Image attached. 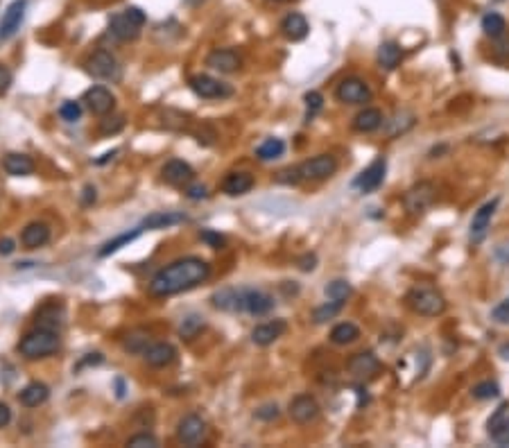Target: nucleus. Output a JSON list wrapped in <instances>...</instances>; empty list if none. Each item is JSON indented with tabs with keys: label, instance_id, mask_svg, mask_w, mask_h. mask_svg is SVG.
I'll use <instances>...</instances> for the list:
<instances>
[{
	"label": "nucleus",
	"instance_id": "obj_7",
	"mask_svg": "<svg viewBox=\"0 0 509 448\" xmlns=\"http://www.w3.org/2000/svg\"><path fill=\"white\" fill-rule=\"evenodd\" d=\"M274 308V299L254 288H240L238 290V313L249 315H267Z\"/></svg>",
	"mask_w": 509,
	"mask_h": 448
},
{
	"label": "nucleus",
	"instance_id": "obj_14",
	"mask_svg": "<svg viewBox=\"0 0 509 448\" xmlns=\"http://www.w3.org/2000/svg\"><path fill=\"white\" fill-rule=\"evenodd\" d=\"M25 7H27V0H14L5 10L3 21H0V41L12 39V36L21 30V23H23V18H25Z\"/></svg>",
	"mask_w": 509,
	"mask_h": 448
},
{
	"label": "nucleus",
	"instance_id": "obj_39",
	"mask_svg": "<svg viewBox=\"0 0 509 448\" xmlns=\"http://www.w3.org/2000/svg\"><path fill=\"white\" fill-rule=\"evenodd\" d=\"M202 328H204V319L199 317V315H190V317H186V319L181 321L179 335H181V337H186V340H193V337H195Z\"/></svg>",
	"mask_w": 509,
	"mask_h": 448
},
{
	"label": "nucleus",
	"instance_id": "obj_43",
	"mask_svg": "<svg viewBox=\"0 0 509 448\" xmlns=\"http://www.w3.org/2000/svg\"><path fill=\"white\" fill-rule=\"evenodd\" d=\"M59 116L66 120V122H77L79 116H82V107H79V102H64L62 107H59Z\"/></svg>",
	"mask_w": 509,
	"mask_h": 448
},
{
	"label": "nucleus",
	"instance_id": "obj_31",
	"mask_svg": "<svg viewBox=\"0 0 509 448\" xmlns=\"http://www.w3.org/2000/svg\"><path fill=\"white\" fill-rule=\"evenodd\" d=\"M401 60H403V48L398 46L396 41L380 43V48H378V64H380V68L394 70L396 66L401 64Z\"/></svg>",
	"mask_w": 509,
	"mask_h": 448
},
{
	"label": "nucleus",
	"instance_id": "obj_12",
	"mask_svg": "<svg viewBox=\"0 0 509 448\" xmlns=\"http://www.w3.org/2000/svg\"><path fill=\"white\" fill-rule=\"evenodd\" d=\"M498 209V200H491L482 204L480 209L475 211L473 220H471V229H469V240L471 245H480V242L486 238V233H489V226H491V220H493V213Z\"/></svg>",
	"mask_w": 509,
	"mask_h": 448
},
{
	"label": "nucleus",
	"instance_id": "obj_1",
	"mask_svg": "<svg viewBox=\"0 0 509 448\" xmlns=\"http://www.w3.org/2000/svg\"><path fill=\"white\" fill-rule=\"evenodd\" d=\"M209 276H211L209 263L197 259V256H186V259H179L166 267H161L157 274L152 276L150 288L147 290H150L152 297L179 295L183 290L202 285Z\"/></svg>",
	"mask_w": 509,
	"mask_h": 448
},
{
	"label": "nucleus",
	"instance_id": "obj_17",
	"mask_svg": "<svg viewBox=\"0 0 509 448\" xmlns=\"http://www.w3.org/2000/svg\"><path fill=\"white\" fill-rule=\"evenodd\" d=\"M84 102L86 107L91 109V114L95 116H107L109 111H114L116 107V98L112 95V91L105 89V86H93L84 93Z\"/></svg>",
	"mask_w": 509,
	"mask_h": 448
},
{
	"label": "nucleus",
	"instance_id": "obj_41",
	"mask_svg": "<svg viewBox=\"0 0 509 448\" xmlns=\"http://www.w3.org/2000/svg\"><path fill=\"white\" fill-rule=\"evenodd\" d=\"M147 347H150V335L143 333V330H136V333H131L129 340L125 342V349L134 351V354H145Z\"/></svg>",
	"mask_w": 509,
	"mask_h": 448
},
{
	"label": "nucleus",
	"instance_id": "obj_48",
	"mask_svg": "<svg viewBox=\"0 0 509 448\" xmlns=\"http://www.w3.org/2000/svg\"><path fill=\"white\" fill-rule=\"evenodd\" d=\"M10 86H12V73L7 66L0 64V95L10 91Z\"/></svg>",
	"mask_w": 509,
	"mask_h": 448
},
{
	"label": "nucleus",
	"instance_id": "obj_51",
	"mask_svg": "<svg viewBox=\"0 0 509 448\" xmlns=\"http://www.w3.org/2000/svg\"><path fill=\"white\" fill-rule=\"evenodd\" d=\"M10 421H12V410L7 408L5 403H0V428H5Z\"/></svg>",
	"mask_w": 509,
	"mask_h": 448
},
{
	"label": "nucleus",
	"instance_id": "obj_36",
	"mask_svg": "<svg viewBox=\"0 0 509 448\" xmlns=\"http://www.w3.org/2000/svg\"><path fill=\"white\" fill-rule=\"evenodd\" d=\"M326 297L330 301H337V304H344L346 299L351 297V285L342 281V278H337V281H330L326 285Z\"/></svg>",
	"mask_w": 509,
	"mask_h": 448
},
{
	"label": "nucleus",
	"instance_id": "obj_26",
	"mask_svg": "<svg viewBox=\"0 0 509 448\" xmlns=\"http://www.w3.org/2000/svg\"><path fill=\"white\" fill-rule=\"evenodd\" d=\"M252 188H254V177L249 172H231V174H226V179L222 181V190L231 197L245 195Z\"/></svg>",
	"mask_w": 509,
	"mask_h": 448
},
{
	"label": "nucleus",
	"instance_id": "obj_11",
	"mask_svg": "<svg viewBox=\"0 0 509 448\" xmlns=\"http://www.w3.org/2000/svg\"><path fill=\"white\" fill-rule=\"evenodd\" d=\"M86 70L98 79H118V75H120V66H118L116 57L109 50H95L88 57Z\"/></svg>",
	"mask_w": 509,
	"mask_h": 448
},
{
	"label": "nucleus",
	"instance_id": "obj_38",
	"mask_svg": "<svg viewBox=\"0 0 509 448\" xmlns=\"http://www.w3.org/2000/svg\"><path fill=\"white\" fill-rule=\"evenodd\" d=\"M342 306H344V304H337V301H328V304H324V306H319V308H315L313 321H315V324H324V321L333 319L335 315H337L339 311H342Z\"/></svg>",
	"mask_w": 509,
	"mask_h": 448
},
{
	"label": "nucleus",
	"instance_id": "obj_4",
	"mask_svg": "<svg viewBox=\"0 0 509 448\" xmlns=\"http://www.w3.org/2000/svg\"><path fill=\"white\" fill-rule=\"evenodd\" d=\"M145 12L138 7H127V10L118 12L109 21V32H112L118 41H134L141 36V30L145 25Z\"/></svg>",
	"mask_w": 509,
	"mask_h": 448
},
{
	"label": "nucleus",
	"instance_id": "obj_47",
	"mask_svg": "<svg viewBox=\"0 0 509 448\" xmlns=\"http://www.w3.org/2000/svg\"><path fill=\"white\" fill-rule=\"evenodd\" d=\"M278 406L276 403H270V406H263L256 410V419H261V421H274V419H278Z\"/></svg>",
	"mask_w": 509,
	"mask_h": 448
},
{
	"label": "nucleus",
	"instance_id": "obj_49",
	"mask_svg": "<svg viewBox=\"0 0 509 448\" xmlns=\"http://www.w3.org/2000/svg\"><path fill=\"white\" fill-rule=\"evenodd\" d=\"M206 195H209V193H206V188L199 186V183H197V186H188L186 188V197H188V200H204Z\"/></svg>",
	"mask_w": 509,
	"mask_h": 448
},
{
	"label": "nucleus",
	"instance_id": "obj_50",
	"mask_svg": "<svg viewBox=\"0 0 509 448\" xmlns=\"http://www.w3.org/2000/svg\"><path fill=\"white\" fill-rule=\"evenodd\" d=\"M315 265H317V256L315 254H308V256H304V259L299 261V267L304 269V272L315 269Z\"/></svg>",
	"mask_w": 509,
	"mask_h": 448
},
{
	"label": "nucleus",
	"instance_id": "obj_37",
	"mask_svg": "<svg viewBox=\"0 0 509 448\" xmlns=\"http://www.w3.org/2000/svg\"><path fill=\"white\" fill-rule=\"evenodd\" d=\"M471 394H473V399L478 401H489V399H496L500 394V387L498 383H493V380H482V383H478L471 389Z\"/></svg>",
	"mask_w": 509,
	"mask_h": 448
},
{
	"label": "nucleus",
	"instance_id": "obj_2",
	"mask_svg": "<svg viewBox=\"0 0 509 448\" xmlns=\"http://www.w3.org/2000/svg\"><path fill=\"white\" fill-rule=\"evenodd\" d=\"M59 349V333L53 328H36L18 342V354L27 360H39L53 356Z\"/></svg>",
	"mask_w": 509,
	"mask_h": 448
},
{
	"label": "nucleus",
	"instance_id": "obj_40",
	"mask_svg": "<svg viewBox=\"0 0 509 448\" xmlns=\"http://www.w3.org/2000/svg\"><path fill=\"white\" fill-rule=\"evenodd\" d=\"M304 102H306V122H311V120L315 118V116L322 111L324 98H322V93L311 91V93H306V95H304Z\"/></svg>",
	"mask_w": 509,
	"mask_h": 448
},
{
	"label": "nucleus",
	"instance_id": "obj_23",
	"mask_svg": "<svg viewBox=\"0 0 509 448\" xmlns=\"http://www.w3.org/2000/svg\"><path fill=\"white\" fill-rule=\"evenodd\" d=\"M143 358L147 360V365H152V367H168V365L174 363L177 349L168 342H157V344H150V347L145 349Z\"/></svg>",
	"mask_w": 509,
	"mask_h": 448
},
{
	"label": "nucleus",
	"instance_id": "obj_29",
	"mask_svg": "<svg viewBox=\"0 0 509 448\" xmlns=\"http://www.w3.org/2000/svg\"><path fill=\"white\" fill-rule=\"evenodd\" d=\"M48 396H50V389L46 383H29L27 387L21 389L18 401L23 403L25 408H39L48 401Z\"/></svg>",
	"mask_w": 509,
	"mask_h": 448
},
{
	"label": "nucleus",
	"instance_id": "obj_20",
	"mask_svg": "<svg viewBox=\"0 0 509 448\" xmlns=\"http://www.w3.org/2000/svg\"><path fill=\"white\" fill-rule=\"evenodd\" d=\"M240 64H242L240 55L231 48H218L206 57V66H211L213 70L220 73H235L240 68Z\"/></svg>",
	"mask_w": 509,
	"mask_h": 448
},
{
	"label": "nucleus",
	"instance_id": "obj_33",
	"mask_svg": "<svg viewBox=\"0 0 509 448\" xmlns=\"http://www.w3.org/2000/svg\"><path fill=\"white\" fill-rule=\"evenodd\" d=\"M283 152H285V143L281 141V138H267V141H263L256 148V159L274 161L278 157H283Z\"/></svg>",
	"mask_w": 509,
	"mask_h": 448
},
{
	"label": "nucleus",
	"instance_id": "obj_6",
	"mask_svg": "<svg viewBox=\"0 0 509 448\" xmlns=\"http://www.w3.org/2000/svg\"><path fill=\"white\" fill-rule=\"evenodd\" d=\"M335 170H337V159L333 154H319V157L308 159L299 166V174L304 181L306 179H311V181L328 179L330 174H335Z\"/></svg>",
	"mask_w": 509,
	"mask_h": 448
},
{
	"label": "nucleus",
	"instance_id": "obj_5",
	"mask_svg": "<svg viewBox=\"0 0 509 448\" xmlns=\"http://www.w3.org/2000/svg\"><path fill=\"white\" fill-rule=\"evenodd\" d=\"M437 200V188L432 181H419L403 195V207L410 215H423Z\"/></svg>",
	"mask_w": 509,
	"mask_h": 448
},
{
	"label": "nucleus",
	"instance_id": "obj_16",
	"mask_svg": "<svg viewBox=\"0 0 509 448\" xmlns=\"http://www.w3.org/2000/svg\"><path fill=\"white\" fill-rule=\"evenodd\" d=\"M164 181L170 183V186H177V188H183L188 186L190 181L195 179V170L190 168L186 161H179V159H172L168 161L164 166Z\"/></svg>",
	"mask_w": 509,
	"mask_h": 448
},
{
	"label": "nucleus",
	"instance_id": "obj_15",
	"mask_svg": "<svg viewBox=\"0 0 509 448\" xmlns=\"http://www.w3.org/2000/svg\"><path fill=\"white\" fill-rule=\"evenodd\" d=\"M287 412H290L292 421L304 425V423L315 421V419L319 417V403H317L311 394H299L297 399H292Z\"/></svg>",
	"mask_w": 509,
	"mask_h": 448
},
{
	"label": "nucleus",
	"instance_id": "obj_19",
	"mask_svg": "<svg viewBox=\"0 0 509 448\" xmlns=\"http://www.w3.org/2000/svg\"><path fill=\"white\" fill-rule=\"evenodd\" d=\"M507 403L500 406L493 417L489 419L486 428H489V437L496 446H509V414H507Z\"/></svg>",
	"mask_w": 509,
	"mask_h": 448
},
{
	"label": "nucleus",
	"instance_id": "obj_22",
	"mask_svg": "<svg viewBox=\"0 0 509 448\" xmlns=\"http://www.w3.org/2000/svg\"><path fill=\"white\" fill-rule=\"evenodd\" d=\"M285 321L276 319V321H267V324H261L252 330V340L258 347H270V344H274L278 337L285 333Z\"/></svg>",
	"mask_w": 509,
	"mask_h": 448
},
{
	"label": "nucleus",
	"instance_id": "obj_27",
	"mask_svg": "<svg viewBox=\"0 0 509 448\" xmlns=\"http://www.w3.org/2000/svg\"><path fill=\"white\" fill-rule=\"evenodd\" d=\"M179 222H186V215L179 211H159L143 220V229H168Z\"/></svg>",
	"mask_w": 509,
	"mask_h": 448
},
{
	"label": "nucleus",
	"instance_id": "obj_24",
	"mask_svg": "<svg viewBox=\"0 0 509 448\" xmlns=\"http://www.w3.org/2000/svg\"><path fill=\"white\" fill-rule=\"evenodd\" d=\"M382 122H385V118H382L380 109L369 107V109L360 111L356 118H353V129L360 131V134H371V131L382 127Z\"/></svg>",
	"mask_w": 509,
	"mask_h": 448
},
{
	"label": "nucleus",
	"instance_id": "obj_30",
	"mask_svg": "<svg viewBox=\"0 0 509 448\" xmlns=\"http://www.w3.org/2000/svg\"><path fill=\"white\" fill-rule=\"evenodd\" d=\"M415 122H417V116L412 111H396L392 118H389L387 122H382V124H385L387 136L394 138V136L405 134V131H410L412 127H415Z\"/></svg>",
	"mask_w": 509,
	"mask_h": 448
},
{
	"label": "nucleus",
	"instance_id": "obj_9",
	"mask_svg": "<svg viewBox=\"0 0 509 448\" xmlns=\"http://www.w3.org/2000/svg\"><path fill=\"white\" fill-rule=\"evenodd\" d=\"M190 89H193L195 95L204 100H220V98H229V95L233 93V89L224 82H220V79L211 77V75H193L188 79Z\"/></svg>",
	"mask_w": 509,
	"mask_h": 448
},
{
	"label": "nucleus",
	"instance_id": "obj_8",
	"mask_svg": "<svg viewBox=\"0 0 509 448\" xmlns=\"http://www.w3.org/2000/svg\"><path fill=\"white\" fill-rule=\"evenodd\" d=\"M335 98L344 105H365L371 100V89L360 77H346L337 84Z\"/></svg>",
	"mask_w": 509,
	"mask_h": 448
},
{
	"label": "nucleus",
	"instance_id": "obj_18",
	"mask_svg": "<svg viewBox=\"0 0 509 448\" xmlns=\"http://www.w3.org/2000/svg\"><path fill=\"white\" fill-rule=\"evenodd\" d=\"M346 367H349V373H351L353 378L367 380V378H371L374 373L380 369V360L376 358L371 351H363V354L353 356L349 363H346Z\"/></svg>",
	"mask_w": 509,
	"mask_h": 448
},
{
	"label": "nucleus",
	"instance_id": "obj_32",
	"mask_svg": "<svg viewBox=\"0 0 509 448\" xmlns=\"http://www.w3.org/2000/svg\"><path fill=\"white\" fill-rule=\"evenodd\" d=\"M358 337H360V328L356 324H351V321H342V324H337L333 330H330V342L337 344V347L356 342Z\"/></svg>",
	"mask_w": 509,
	"mask_h": 448
},
{
	"label": "nucleus",
	"instance_id": "obj_54",
	"mask_svg": "<svg viewBox=\"0 0 509 448\" xmlns=\"http://www.w3.org/2000/svg\"><path fill=\"white\" fill-rule=\"evenodd\" d=\"M100 363H102V356L100 354H93V358L82 360V363L77 365V369H82V367H86V365H100Z\"/></svg>",
	"mask_w": 509,
	"mask_h": 448
},
{
	"label": "nucleus",
	"instance_id": "obj_25",
	"mask_svg": "<svg viewBox=\"0 0 509 448\" xmlns=\"http://www.w3.org/2000/svg\"><path fill=\"white\" fill-rule=\"evenodd\" d=\"M48 240H50V229H48V224H43V222L27 224L23 233H21V242H23L25 249H39L46 245Z\"/></svg>",
	"mask_w": 509,
	"mask_h": 448
},
{
	"label": "nucleus",
	"instance_id": "obj_34",
	"mask_svg": "<svg viewBox=\"0 0 509 448\" xmlns=\"http://www.w3.org/2000/svg\"><path fill=\"white\" fill-rule=\"evenodd\" d=\"M507 30V21L500 16L498 12H489L482 16V32L486 36H491V39H498V36H503Z\"/></svg>",
	"mask_w": 509,
	"mask_h": 448
},
{
	"label": "nucleus",
	"instance_id": "obj_46",
	"mask_svg": "<svg viewBox=\"0 0 509 448\" xmlns=\"http://www.w3.org/2000/svg\"><path fill=\"white\" fill-rule=\"evenodd\" d=\"M199 238H202V240L206 242V245H209V247H213V249H222V247L226 245L224 236H220V233L211 231V229H206V231H202V233H199Z\"/></svg>",
	"mask_w": 509,
	"mask_h": 448
},
{
	"label": "nucleus",
	"instance_id": "obj_3",
	"mask_svg": "<svg viewBox=\"0 0 509 448\" xmlns=\"http://www.w3.org/2000/svg\"><path fill=\"white\" fill-rule=\"evenodd\" d=\"M405 304L412 313L421 317H439L446 311V299L439 290L428 288V285H417L405 295Z\"/></svg>",
	"mask_w": 509,
	"mask_h": 448
},
{
	"label": "nucleus",
	"instance_id": "obj_21",
	"mask_svg": "<svg viewBox=\"0 0 509 448\" xmlns=\"http://www.w3.org/2000/svg\"><path fill=\"white\" fill-rule=\"evenodd\" d=\"M308 30H311V25H308V21H306L304 14H299V12L287 14V16L281 21V32H283L285 39H290V41L306 39Z\"/></svg>",
	"mask_w": 509,
	"mask_h": 448
},
{
	"label": "nucleus",
	"instance_id": "obj_13",
	"mask_svg": "<svg viewBox=\"0 0 509 448\" xmlns=\"http://www.w3.org/2000/svg\"><path fill=\"white\" fill-rule=\"evenodd\" d=\"M177 437L186 446H199L206 439V421L197 414L183 417L179 421V428H177Z\"/></svg>",
	"mask_w": 509,
	"mask_h": 448
},
{
	"label": "nucleus",
	"instance_id": "obj_35",
	"mask_svg": "<svg viewBox=\"0 0 509 448\" xmlns=\"http://www.w3.org/2000/svg\"><path fill=\"white\" fill-rule=\"evenodd\" d=\"M141 233H143V226H138V229L129 231V233H120V236H118V238L109 240L107 245L102 247L98 254L102 256V259H105V256H112V254H116V252H118V249H122L125 245H129V242H134L138 236H141Z\"/></svg>",
	"mask_w": 509,
	"mask_h": 448
},
{
	"label": "nucleus",
	"instance_id": "obj_53",
	"mask_svg": "<svg viewBox=\"0 0 509 448\" xmlns=\"http://www.w3.org/2000/svg\"><path fill=\"white\" fill-rule=\"evenodd\" d=\"M496 259H498L500 263H503V265H509V245H505V247H498Z\"/></svg>",
	"mask_w": 509,
	"mask_h": 448
},
{
	"label": "nucleus",
	"instance_id": "obj_42",
	"mask_svg": "<svg viewBox=\"0 0 509 448\" xmlns=\"http://www.w3.org/2000/svg\"><path fill=\"white\" fill-rule=\"evenodd\" d=\"M127 446H131V448H157L159 439L150 435V432H138V435L127 439Z\"/></svg>",
	"mask_w": 509,
	"mask_h": 448
},
{
	"label": "nucleus",
	"instance_id": "obj_45",
	"mask_svg": "<svg viewBox=\"0 0 509 448\" xmlns=\"http://www.w3.org/2000/svg\"><path fill=\"white\" fill-rule=\"evenodd\" d=\"M276 181L278 183H285V186H297L299 181H304L301 179V174H299V168H290V170H281L276 174Z\"/></svg>",
	"mask_w": 509,
	"mask_h": 448
},
{
	"label": "nucleus",
	"instance_id": "obj_10",
	"mask_svg": "<svg viewBox=\"0 0 509 448\" xmlns=\"http://www.w3.org/2000/svg\"><path fill=\"white\" fill-rule=\"evenodd\" d=\"M385 172H387V161L385 157H378L353 179V188H358L360 193H365V195L374 193V190L380 188L382 179H385Z\"/></svg>",
	"mask_w": 509,
	"mask_h": 448
},
{
	"label": "nucleus",
	"instance_id": "obj_44",
	"mask_svg": "<svg viewBox=\"0 0 509 448\" xmlns=\"http://www.w3.org/2000/svg\"><path fill=\"white\" fill-rule=\"evenodd\" d=\"M491 319L496 321V324H509V297L505 301H500V304L493 308Z\"/></svg>",
	"mask_w": 509,
	"mask_h": 448
},
{
	"label": "nucleus",
	"instance_id": "obj_52",
	"mask_svg": "<svg viewBox=\"0 0 509 448\" xmlns=\"http://www.w3.org/2000/svg\"><path fill=\"white\" fill-rule=\"evenodd\" d=\"M14 240H10V238H5V240H0V254L3 256H10V254H14Z\"/></svg>",
	"mask_w": 509,
	"mask_h": 448
},
{
	"label": "nucleus",
	"instance_id": "obj_56",
	"mask_svg": "<svg viewBox=\"0 0 509 448\" xmlns=\"http://www.w3.org/2000/svg\"><path fill=\"white\" fill-rule=\"evenodd\" d=\"M500 354H503V358H505V360H509V344H505V347L500 349Z\"/></svg>",
	"mask_w": 509,
	"mask_h": 448
},
{
	"label": "nucleus",
	"instance_id": "obj_28",
	"mask_svg": "<svg viewBox=\"0 0 509 448\" xmlns=\"http://www.w3.org/2000/svg\"><path fill=\"white\" fill-rule=\"evenodd\" d=\"M3 168L12 177H27V174L34 172V161L27 154H7Z\"/></svg>",
	"mask_w": 509,
	"mask_h": 448
},
{
	"label": "nucleus",
	"instance_id": "obj_55",
	"mask_svg": "<svg viewBox=\"0 0 509 448\" xmlns=\"http://www.w3.org/2000/svg\"><path fill=\"white\" fill-rule=\"evenodd\" d=\"M84 204H91V202H95V188H91V186H86L84 188Z\"/></svg>",
	"mask_w": 509,
	"mask_h": 448
}]
</instances>
